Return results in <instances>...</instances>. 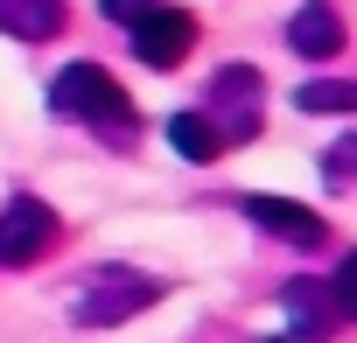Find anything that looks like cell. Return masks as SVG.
<instances>
[{
    "label": "cell",
    "instance_id": "1",
    "mask_svg": "<svg viewBox=\"0 0 357 343\" xmlns=\"http://www.w3.org/2000/svg\"><path fill=\"white\" fill-rule=\"evenodd\" d=\"M50 112L70 119V126H91L105 147H133V140H140V112H133V98L119 91V77H112L105 63H84V56L56 70Z\"/></svg>",
    "mask_w": 357,
    "mask_h": 343
},
{
    "label": "cell",
    "instance_id": "2",
    "mask_svg": "<svg viewBox=\"0 0 357 343\" xmlns=\"http://www.w3.org/2000/svg\"><path fill=\"white\" fill-rule=\"evenodd\" d=\"M98 8H105V22L126 29V43L147 70H175L197 49V15L175 8V0H98Z\"/></svg>",
    "mask_w": 357,
    "mask_h": 343
},
{
    "label": "cell",
    "instance_id": "3",
    "mask_svg": "<svg viewBox=\"0 0 357 343\" xmlns=\"http://www.w3.org/2000/svg\"><path fill=\"white\" fill-rule=\"evenodd\" d=\"M168 287L154 280V273H133V266H98L77 294H70V315L84 322V329H112V322H126V315H140V308H154Z\"/></svg>",
    "mask_w": 357,
    "mask_h": 343
},
{
    "label": "cell",
    "instance_id": "4",
    "mask_svg": "<svg viewBox=\"0 0 357 343\" xmlns=\"http://www.w3.org/2000/svg\"><path fill=\"white\" fill-rule=\"evenodd\" d=\"M259 98H266V77L252 70V63H225L218 77H211V91H204V119L218 126V140L225 147H238V140H252L259 133Z\"/></svg>",
    "mask_w": 357,
    "mask_h": 343
},
{
    "label": "cell",
    "instance_id": "5",
    "mask_svg": "<svg viewBox=\"0 0 357 343\" xmlns=\"http://www.w3.org/2000/svg\"><path fill=\"white\" fill-rule=\"evenodd\" d=\"M56 238H63V218H56L43 197H15V204H0V266H8V273L50 259Z\"/></svg>",
    "mask_w": 357,
    "mask_h": 343
},
{
    "label": "cell",
    "instance_id": "6",
    "mask_svg": "<svg viewBox=\"0 0 357 343\" xmlns=\"http://www.w3.org/2000/svg\"><path fill=\"white\" fill-rule=\"evenodd\" d=\"M238 218H252L259 231H273L280 245H301V252H315V245H329V224L308 211V204H294V197H238Z\"/></svg>",
    "mask_w": 357,
    "mask_h": 343
},
{
    "label": "cell",
    "instance_id": "7",
    "mask_svg": "<svg viewBox=\"0 0 357 343\" xmlns=\"http://www.w3.org/2000/svg\"><path fill=\"white\" fill-rule=\"evenodd\" d=\"M343 43H350V29H343V15L329 8V0H301V8H294V22H287V49H294L301 63H336Z\"/></svg>",
    "mask_w": 357,
    "mask_h": 343
},
{
    "label": "cell",
    "instance_id": "8",
    "mask_svg": "<svg viewBox=\"0 0 357 343\" xmlns=\"http://www.w3.org/2000/svg\"><path fill=\"white\" fill-rule=\"evenodd\" d=\"M280 308H287V322H294V336H301V343H322V336L343 322V308L329 301V287H322V280H287V287H280Z\"/></svg>",
    "mask_w": 357,
    "mask_h": 343
},
{
    "label": "cell",
    "instance_id": "9",
    "mask_svg": "<svg viewBox=\"0 0 357 343\" xmlns=\"http://www.w3.org/2000/svg\"><path fill=\"white\" fill-rule=\"evenodd\" d=\"M70 29V0H0V36L15 43H56Z\"/></svg>",
    "mask_w": 357,
    "mask_h": 343
},
{
    "label": "cell",
    "instance_id": "10",
    "mask_svg": "<svg viewBox=\"0 0 357 343\" xmlns=\"http://www.w3.org/2000/svg\"><path fill=\"white\" fill-rule=\"evenodd\" d=\"M168 147L183 154V161H218V154H225V140H218V126H211L204 112H175V119H168Z\"/></svg>",
    "mask_w": 357,
    "mask_h": 343
},
{
    "label": "cell",
    "instance_id": "11",
    "mask_svg": "<svg viewBox=\"0 0 357 343\" xmlns=\"http://www.w3.org/2000/svg\"><path fill=\"white\" fill-rule=\"evenodd\" d=\"M294 105H301V112H357V84H343V77L294 84Z\"/></svg>",
    "mask_w": 357,
    "mask_h": 343
},
{
    "label": "cell",
    "instance_id": "12",
    "mask_svg": "<svg viewBox=\"0 0 357 343\" xmlns=\"http://www.w3.org/2000/svg\"><path fill=\"white\" fill-rule=\"evenodd\" d=\"M350 168H357V140L343 133V140L322 154V183H329V190H350Z\"/></svg>",
    "mask_w": 357,
    "mask_h": 343
},
{
    "label": "cell",
    "instance_id": "13",
    "mask_svg": "<svg viewBox=\"0 0 357 343\" xmlns=\"http://www.w3.org/2000/svg\"><path fill=\"white\" fill-rule=\"evenodd\" d=\"M259 343H301V336H259Z\"/></svg>",
    "mask_w": 357,
    "mask_h": 343
}]
</instances>
